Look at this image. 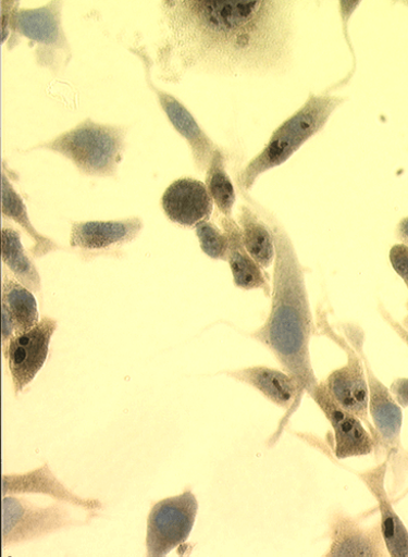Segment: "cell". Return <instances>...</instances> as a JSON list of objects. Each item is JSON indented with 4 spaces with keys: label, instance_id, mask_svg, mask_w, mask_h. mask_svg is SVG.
Listing matches in <instances>:
<instances>
[{
    "label": "cell",
    "instance_id": "6da1fadb",
    "mask_svg": "<svg viewBox=\"0 0 408 557\" xmlns=\"http://www.w3.org/2000/svg\"><path fill=\"white\" fill-rule=\"evenodd\" d=\"M166 30L157 51L161 78L187 72L226 76L285 74L294 62V2L178 0L162 2Z\"/></svg>",
    "mask_w": 408,
    "mask_h": 557
},
{
    "label": "cell",
    "instance_id": "7a4b0ae2",
    "mask_svg": "<svg viewBox=\"0 0 408 557\" xmlns=\"http://www.w3.org/2000/svg\"><path fill=\"white\" fill-rule=\"evenodd\" d=\"M270 228L276 244L271 307L262 326L250 337L275 356L283 370L297 383L302 400L304 395L319 384L310 357V342L319 330L306 287V268L286 230L277 222Z\"/></svg>",
    "mask_w": 408,
    "mask_h": 557
},
{
    "label": "cell",
    "instance_id": "3957f363",
    "mask_svg": "<svg viewBox=\"0 0 408 557\" xmlns=\"http://www.w3.org/2000/svg\"><path fill=\"white\" fill-rule=\"evenodd\" d=\"M344 98L310 92L305 104L271 134L262 151L242 171L238 183L250 191L260 175L285 164L311 137L319 134Z\"/></svg>",
    "mask_w": 408,
    "mask_h": 557
},
{
    "label": "cell",
    "instance_id": "277c9868",
    "mask_svg": "<svg viewBox=\"0 0 408 557\" xmlns=\"http://www.w3.org/2000/svg\"><path fill=\"white\" fill-rule=\"evenodd\" d=\"M342 330L348 343L357 348L364 361L370 391V416L379 435L380 450L378 458L388 460L393 475L391 498L405 482L408 475V449L401 444L403 411L387 388L374 374L364 351L366 334L357 324H342Z\"/></svg>",
    "mask_w": 408,
    "mask_h": 557
},
{
    "label": "cell",
    "instance_id": "5b68a950",
    "mask_svg": "<svg viewBox=\"0 0 408 557\" xmlns=\"http://www.w3.org/2000/svg\"><path fill=\"white\" fill-rule=\"evenodd\" d=\"M126 129L86 119L57 138L34 147L47 149L69 159L82 173L115 176L123 159Z\"/></svg>",
    "mask_w": 408,
    "mask_h": 557
},
{
    "label": "cell",
    "instance_id": "8992f818",
    "mask_svg": "<svg viewBox=\"0 0 408 557\" xmlns=\"http://www.w3.org/2000/svg\"><path fill=\"white\" fill-rule=\"evenodd\" d=\"M316 324L320 335L331 339L347 356V362L332 371L323 383L339 406L358 417L366 424L376 442L375 455H378L380 440L370 416V391L364 361H362L359 350L331 326L325 311H319Z\"/></svg>",
    "mask_w": 408,
    "mask_h": 557
},
{
    "label": "cell",
    "instance_id": "52a82bcc",
    "mask_svg": "<svg viewBox=\"0 0 408 557\" xmlns=\"http://www.w3.org/2000/svg\"><path fill=\"white\" fill-rule=\"evenodd\" d=\"M61 2H50L35 10H20L14 15L11 32L14 40L26 37L37 45L35 58L38 65L58 72L67 65L71 58V46L62 26Z\"/></svg>",
    "mask_w": 408,
    "mask_h": 557
},
{
    "label": "cell",
    "instance_id": "ba28073f",
    "mask_svg": "<svg viewBox=\"0 0 408 557\" xmlns=\"http://www.w3.org/2000/svg\"><path fill=\"white\" fill-rule=\"evenodd\" d=\"M60 503L40 507L29 499L3 496V549L34 541L61 530L81 525Z\"/></svg>",
    "mask_w": 408,
    "mask_h": 557
},
{
    "label": "cell",
    "instance_id": "9c48e42d",
    "mask_svg": "<svg viewBox=\"0 0 408 557\" xmlns=\"http://www.w3.org/2000/svg\"><path fill=\"white\" fill-rule=\"evenodd\" d=\"M199 503L190 488L156 503L148 517L147 555L164 557L189 540Z\"/></svg>",
    "mask_w": 408,
    "mask_h": 557
},
{
    "label": "cell",
    "instance_id": "30bf717a",
    "mask_svg": "<svg viewBox=\"0 0 408 557\" xmlns=\"http://www.w3.org/2000/svg\"><path fill=\"white\" fill-rule=\"evenodd\" d=\"M308 396L321 408L334 432V454L339 460L368 456L376 450V442L364 423L331 396L323 381Z\"/></svg>",
    "mask_w": 408,
    "mask_h": 557
},
{
    "label": "cell",
    "instance_id": "8fae6325",
    "mask_svg": "<svg viewBox=\"0 0 408 557\" xmlns=\"http://www.w3.org/2000/svg\"><path fill=\"white\" fill-rule=\"evenodd\" d=\"M57 330L58 320L44 317L33 330L15 336L4 349L16 395L35 380L47 362Z\"/></svg>",
    "mask_w": 408,
    "mask_h": 557
},
{
    "label": "cell",
    "instance_id": "7c38bea8",
    "mask_svg": "<svg viewBox=\"0 0 408 557\" xmlns=\"http://www.w3.org/2000/svg\"><path fill=\"white\" fill-rule=\"evenodd\" d=\"M129 52L138 57L146 69L147 83L156 92L158 101L175 131L187 139L191 149L195 165L200 172H207L218 147L200 127L189 110L177 99L158 88L151 79L152 60L144 48L129 49Z\"/></svg>",
    "mask_w": 408,
    "mask_h": 557
},
{
    "label": "cell",
    "instance_id": "4fadbf2b",
    "mask_svg": "<svg viewBox=\"0 0 408 557\" xmlns=\"http://www.w3.org/2000/svg\"><path fill=\"white\" fill-rule=\"evenodd\" d=\"M223 374L249 385L272 404L287 410L277 432L269 440V446H274L286 429L290 417L301 404L299 388L295 380L287 374L285 370L265 366H254L238 370L224 371Z\"/></svg>",
    "mask_w": 408,
    "mask_h": 557
},
{
    "label": "cell",
    "instance_id": "5bb4252c",
    "mask_svg": "<svg viewBox=\"0 0 408 557\" xmlns=\"http://www.w3.org/2000/svg\"><path fill=\"white\" fill-rule=\"evenodd\" d=\"M326 557H387L380 522L366 527L360 520L334 510L329 521Z\"/></svg>",
    "mask_w": 408,
    "mask_h": 557
},
{
    "label": "cell",
    "instance_id": "9a60e30c",
    "mask_svg": "<svg viewBox=\"0 0 408 557\" xmlns=\"http://www.w3.org/2000/svg\"><path fill=\"white\" fill-rule=\"evenodd\" d=\"M162 208L172 222L191 227L209 221L213 212V200L206 183L185 177L174 181L165 190Z\"/></svg>",
    "mask_w": 408,
    "mask_h": 557
},
{
    "label": "cell",
    "instance_id": "2e32d148",
    "mask_svg": "<svg viewBox=\"0 0 408 557\" xmlns=\"http://www.w3.org/2000/svg\"><path fill=\"white\" fill-rule=\"evenodd\" d=\"M388 470V460L385 458L375 468L358 473V478L378 502L381 531L390 556L408 557V530L395 512L392 498L385 487Z\"/></svg>",
    "mask_w": 408,
    "mask_h": 557
},
{
    "label": "cell",
    "instance_id": "e0dca14e",
    "mask_svg": "<svg viewBox=\"0 0 408 557\" xmlns=\"http://www.w3.org/2000/svg\"><path fill=\"white\" fill-rule=\"evenodd\" d=\"M20 494H41L58 502L67 503L86 510H100L102 502L97 498H83L70 491L51 471L49 463L24 474L3 475V496Z\"/></svg>",
    "mask_w": 408,
    "mask_h": 557
},
{
    "label": "cell",
    "instance_id": "ac0fdd59",
    "mask_svg": "<svg viewBox=\"0 0 408 557\" xmlns=\"http://www.w3.org/2000/svg\"><path fill=\"white\" fill-rule=\"evenodd\" d=\"M144 227L140 218L74 222L70 244L83 250H106L133 242Z\"/></svg>",
    "mask_w": 408,
    "mask_h": 557
},
{
    "label": "cell",
    "instance_id": "d6986e66",
    "mask_svg": "<svg viewBox=\"0 0 408 557\" xmlns=\"http://www.w3.org/2000/svg\"><path fill=\"white\" fill-rule=\"evenodd\" d=\"M222 230L230 238L228 262L233 272L235 286L243 290H262L271 296L269 275L247 251L242 236V228L234 218L220 219Z\"/></svg>",
    "mask_w": 408,
    "mask_h": 557
},
{
    "label": "cell",
    "instance_id": "ffe728a7",
    "mask_svg": "<svg viewBox=\"0 0 408 557\" xmlns=\"http://www.w3.org/2000/svg\"><path fill=\"white\" fill-rule=\"evenodd\" d=\"M244 245L263 269L275 262L276 244L271 228L248 207H242L238 218Z\"/></svg>",
    "mask_w": 408,
    "mask_h": 557
},
{
    "label": "cell",
    "instance_id": "44dd1931",
    "mask_svg": "<svg viewBox=\"0 0 408 557\" xmlns=\"http://www.w3.org/2000/svg\"><path fill=\"white\" fill-rule=\"evenodd\" d=\"M2 213L5 218L12 219L26 231V234L35 244L30 252L36 258L47 256L60 249L57 243L48 237L41 236L35 228L28 218L24 200L16 193L4 171L2 173Z\"/></svg>",
    "mask_w": 408,
    "mask_h": 557
},
{
    "label": "cell",
    "instance_id": "7402d4cb",
    "mask_svg": "<svg viewBox=\"0 0 408 557\" xmlns=\"http://www.w3.org/2000/svg\"><path fill=\"white\" fill-rule=\"evenodd\" d=\"M2 257L14 278L32 293H39L41 281L39 272L26 255L21 242V234L13 227H3Z\"/></svg>",
    "mask_w": 408,
    "mask_h": 557
},
{
    "label": "cell",
    "instance_id": "603a6c76",
    "mask_svg": "<svg viewBox=\"0 0 408 557\" xmlns=\"http://www.w3.org/2000/svg\"><path fill=\"white\" fill-rule=\"evenodd\" d=\"M3 305L14 320L16 336L29 332L39 322L37 301L34 295L14 278H4Z\"/></svg>",
    "mask_w": 408,
    "mask_h": 557
},
{
    "label": "cell",
    "instance_id": "cb8c5ba5",
    "mask_svg": "<svg viewBox=\"0 0 408 557\" xmlns=\"http://www.w3.org/2000/svg\"><path fill=\"white\" fill-rule=\"evenodd\" d=\"M206 187L219 212L224 218L232 219L237 196L235 185L225 169V157L219 148L207 170Z\"/></svg>",
    "mask_w": 408,
    "mask_h": 557
},
{
    "label": "cell",
    "instance_id": "d4e9b609",
    "mask_svg": "<svg viewBox=\"0 0 408 557\" xmlns=\"http://www.w3.org/2000/svg\"><path fill=\"white\" fill-rule=\"evenodd\" d=\"M197 237L201 250L211 259L228 262L230 238L223 230H220L210 221H203L196 225Z\"/></svg>",
    "mask_w": 408,
    "mask_h": 557
},
{
    "label": "cell",
    "instance_id": "484cf974",
    "mask_svg": "<svg viewBox=\"0 0 408 557\" xmlns=\"http://www.w3.org/2000/svg\"><path fill=\"white\" fill-rule=\"evenodd\" d=\"M390 261L394 271L400 276L408 289V246L404 244L395 245L390 251ZM408 312V300L406 302Z\"/></svg>",
    "mask_w": 408,
    "mask_h": 557
},
{
    "label": "cell",
    "instance_id": "4316f807",
    "mask_svg": "<svg viewBox=\"0 0 408 557\" xmlns=\"http://www.w3.org/2000/svg\"><path fill=\"white\" fill-rule=\"evenodd\" d=\"M20 4L16 2H2V42L4 44L11 34V25L14 15L18 11Z\"/></svg>",
    "mask_w": 408,
    "mask_h": 557
},
{
    "label": "cell",
    "instance_id": "83f0119b",
    "mask_svg": "<svg viewBox=\"0 0 408 557\" xmlns=\"http://www.w3.org/2000/svg\"><path fill=\"white\" fill-rule=\"evenodd\" d=\"M390 392L401 408L408 407V379L395 380L390 387Z\"/></svg>",
    "mask_w": 408,
    "mask_h": 557
},
{
    "label": "cell",
    "instance_id": "f1b7e54d",
    "mask_svg": "<svg viewBox=\"0 0 408 557\" xmlns=\"http://www.w3.org/2000/svg\"><path fill=\"white\" fill-rule=\"evenodd\" d=\"M2 333H3V347H8L10 342L16 336L15 323L9 309L2 306Z\"/></svg>",
    "mask_w": 408,
    "mask_h": 557
},
{
    "label": "cell",
    "instance_id": "f546056e",
    "mask_svg": "<svg viewBox=\"0 0 408 557\" xmlns=\"http://www.w3.org/2000/svg\"><path fill=\"white\" fill-rule=\"evenodd\" d=\"M380 313L383 319L390 324L392 330L398 335V337L404 342V344L408 347V332L403 327V324L398 322L393 315L386 310V308L381 305L379 307Z\"/></svg>",
    "mask_w": 408,
    "mask_h": 557
},
{
    "label": "cell",
    "instance_id": "4dcf8cb0",
    "mask_svg": "<svg viewBox=\"0 0 408 557\" xmlns=\"http://www.w3.org/2000/svg\"><path fill=\"white\" fill-rule=\"evenodd\" d=\"M396 235L401 244L408 246V216L399 221L396 228Z\"/></svg>",
    "mask_w": 408,
    "mask_h": 557
},
{
    "label": "cell",
    "instance_id": "1f68e13d",
    "mask_svg": "<svg viewBox=\"0 0 408 557\" xmlns=\"http://www.w3.org/2000/svg\"><path fill=\"white\" fill-rule=\"evenodd\" d=\"M408 495V486L405 488V491L399 494L398 496L392 498L393 504L399 503L403 498H405Z\"/></svg>",
    "mask_w": 408,
    "mask_h": 557
},
{
    "label": "cell",
    "instance_id": "d6a6232c",
    "mask_svg": "<svg viewBox=\"0 0 408 557\" xmlns=\"http://www.w3.org/2000/svg\"><path fill=\"white\" fill-rule=\"evenodd\" d=\"M400 323L403 324V327L408 332V313Z\"/></svg>",
    "mask_w": 408,
    "mask_h": 557
},
{
    "label": "cell",
    "instance_id": "836d02e7",
    "mask_svg": "<svg viewBox=\"0 0 408 557\" xmlns=\"http://www.w3.org/2000/svg\"><path fill=\"white\" fill-rule=\"evenodd\" d=\"M406 5L408 7V2H406Z\"/></svg>",
    "mask_w": 408,
    "mask_h": 557
}]
</instances>
